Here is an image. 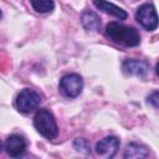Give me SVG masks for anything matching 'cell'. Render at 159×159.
Here are the masks:
<instances>
[{
  "label": "cell",
  "instance_id": "1",
  "mask_svg": "<svg viewBox=\"0 0 159 159\" xmlns=\"http://www.w3.org/2000/svg\"><path fill=\"white\" fill-rule=\"evenodd\" d=\"M106 35L116 43L127 47L137 46L140 42V35L134 27L119 22H109L106 26Z\"/></svg>",
  "mask_w": 159,
  "mask_h": 159
},
{
  "label": "cell",
  "instance_id": "2",
  "mask_svg": "<svg viewBox=\"0 0 159 159\" xmlns=\"http://www.w3.org/2000/svg\"><path fill=\"white\" fill-rule=\"evenodd\" d=\"M34 125L36 130L47 139H55L58 134V127L53 114L47 109H40L35 114Z\"/></svg>",
  "mask_w": 159,
  "mask_h": 159
},
{
  "label": "cell",
  "instance_id": "3",
  "mask_svg": "<svg viewBox=\"0 0 159 159\" xmlns=\"http://www.w3.org/2000/svg\"><path fill=\"white\" fill-rule=\"evenodd\" d=\"M40 103H41V96L36 91L30 89V88L22 89L15 99L17 111L24 114H29L34 112L40 106Z\"/></svg>",
  "mask_w": 159,
  "mask_h": 159
},
{
  "label": "cell",
  "instance_id": "4",
  "mask_svg": "<svg viewBox=\"0 0 159 159\" xmlns=\"http://www.w3.org/2000/svg\"><path fill=\"white\" fill-rule=\"evenodd\" d=\"M83 88V80L77 73H68L65 75L60 80V91L63 96L68 98L77 97Z\"/></svg>",
  "mask_w": 159,
  "mask_h": 159
},
{
  "label": "cell",
  "instance_id": "5",
  "mask_svg": "<svg viewBox=\"0 0 159 159\" xmlns=\"http://www.w3.org/2000/svg\"><path fill=\"white\" fill-rule=\"evenodd\" d=\"M135 19L148 31H153L158 26V17H157L155 7L152 4H144L139 6L135 14Z\"/></svg>",
  "mask_w": 159,
  "mask_h": 159
},
{
  "label": "cell",
  "instance_id": "6",
  "mask_svg": "<svg viewBox=\"0 0 159 159\" xmlns=\"http://www.w3.org/2000/svg\"><path fill=\"white\" fill-rule=\"evenodd\" d=\"M119 145H120V142L117 137H114V135L106 137L96 144V154L98 157L106 158V159L112 158L119 149Z\"/></svg>",
  "mask_w": 159,
  "mask_h": 159
},
{
  "label": "cell",
  "instance_id": "7",
  "mask_svg": "<svg viewBox=\"0 0 159 159\" xmlns=\"http://www.w3.org/2000/svg\"><path fill=\"white\" fill-rule=\"evenodd\" d=\"M5 150L12 158L21 157L26 150V142L19 134H11L5 142Z\"/></svg>",
  "mask_w": 159,
  "mask_h": 159
},
{
  "label": "cell",
  "instance_id": "8",
  "mask_svg": "<svg viewBox=\"0 0 159 159\" xmlns=\"http://www.w3.org/2000/svg\"><path fill=\"white\" fill-rule=\"evenodd\" d=\"M123 70L127 75L144 77L148 73V65L140 60H125L123 62Z\"/></svg>",
  "mask_w": 159,
  "mask_h": 159
},
{
  "label": "cell",
  "instance_id": "9",
  "mask_svg": "<svg viewBox=\"0 0 159 159\" xmlns=\"http://www.w3.org/2000/svg\"><path fill=\"white\" fill-rule=\"evenodd\" d=\"M93 5H94L97 9H99L101 11H103V12H106V14H109V15H112V16H116V17H118L119 20H124V19H127V16H128L127 12H125L123 9H120L119 6L112 4V2H109V1H107V0H93Z\"/></svg>",
  "mask_w": 159,
  "mask_h": 159
},
{
  "label": "cell",
  "instance_id": "10",
  "mask_svg": "<svg viewBox=\"0 0 159 159\" xmlns=\"http://www.w3.org/2000/svg\"><path fill=\"white\" fill-rule=\"evenodd\" d=\"M149 155L148 149L142 145V144H137V143H130L127 145L123 157L124 158H129V159H142V158H147Z\"/></svg>",
  "mask_w": 159,
  "mask_h": 159
},
{
  "label": "cell",
  "instance_id": "11",
  "mask_svg": "<svg viewBox=\"0 0 159 159\" xmlns=\"http://www.w3.org/2000/svg\"><path fill=\"white\" fill-rule=\"evenodd\" d=\"M82 24L87 30H92V31H97L101 26L99 17L92 11H84L82 14Z\"/></svg>",
  "mask_w": 159,
  "mask_h": 159
},
{
  "label": "cell",
  "instance_id": "12",
  "mask_svg": "<svg viewBox=\"0 0 159 159\" xmlns=\"http://www.w3.org/2000/svg\"><path fill=\"white\" fill-rule=\"evenodd\" d=\"M32 7L37 11V12H41V14H45V12H48L53 9L55 4H53V0H30Z\"/></svg>",
  "mask_w": 159,
  "mask_h": 159
},
{
  "label": "cell",
  "instance_id": "13",
  "mask_svg": "<svg viewBox=\"0 0 159 159\" xmlns=\"http://www.w3.org/2000/svg\"><path fill=\"white\" fill-rule=\"evenodd\" d=\"M148 101L152 102L154 107H158V92H154V93L148 98Z\"/></svg>",
  "mask_w": 159,
  "mask_h": 159
},
{
  "label": "cell",
  "instance_id": "14",
  "mask_svg": "<svg viewBox=\"0 0 159 159\" xmlns=\"http://www.w3.org/2000/svg\"><path fill=\"white\" fill-rule=\"evenodd\" d=\"M1 149H2V143H1V140H0V152H1Z\"/></svg>",
  "mask_w": 159,
  "mask_h": 159
},
{
  "label": "cell",
  "instance_id": "15",
  "mask_svg": "<svg viewBox=\"0 0 159 159\" xmlns=\"http://www.w3.org/2000/svg\"><path fill=\"white\" fill-rule=\"evenodd\" d=\"M1 16H2V14H1V11H0V19H1Z\"/></svg>",
  "mask_w": 159,
  "mask_h": 159
}]
</instances>
